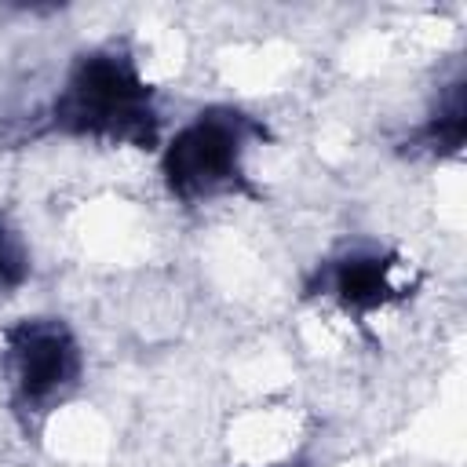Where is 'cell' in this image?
I'll return each instance as SVG.
<instances>
[{"mask_svg":"<svg viewBox=\"0 0 467 467\" xmlns=\"http://www.w3.org/2000/svg\"><path fill=\"white\" fill-rule=\"evenodd\" d=\"M266 142H274L266 117L241 102H204L164 135L157 150L161 190L186 212L223 201H259L252 153Z\"/></svg>","mask_w":467,"mask_h":467,"instance_id":"7a4b0ae2","label":"cell"},{"mask_svg":"<svg viewBox=\"0 0 467 467\" xmlns=\"http://www.w3.org/2000/svg\"><path fill=\"white\" fill-rule=\"evenodd\" d=\"M252 467H314L306 456H281V460H266V463H252Z\"/></svg>","mask_w":467,"mask_h":467,"instance_id":"52a82bcc","label":"cell"},{"mask_svg":"<svg viewBox=\"0 0 467 467\" xmlns=\"http://www.w3.org/2000/svg\"><path fill=\"white\" fill-rule=\"evenodd\" d=\"M168 135L161 88L142 66L139 47L128 36H106L77 47L51 95L15 128L11 146L40 139L80 142L99 150L157 153Z\"/></svg>","mask_w":467,"mask_h":467,"instance_id":"6da1fadb","label":"cell"},{"mask_svg":"<svg viewBox=\"0 0 467 467\" xmlns=\"http://www.w3.org/2000/svg\"><path fill=\"white\" fill-rule=\"evenodd\" d=\"M33 270L36 259L22 223L7 208H0V303L15 299L33 281Z\"/></svg>","mask_w":467,"mask_h":467,"instance_id":"8992f818","label":"cell"},{"mask_svg":"<svg viewBox=\"0 0 467 467\" xmlns=\"http://www.w3.org/2000/svg\"><path fill=\"white\" fill-rule=\"evenodd\" d=\"M467 142V69L463 62L452 66L449 77H441L420 113L398 139V153L409 161H427V164H445L460 161Z\"/></svg>","mask_w":467,"mask_h":467,"instance_id":"5b68a950","label":"cell"},{"mask_svg":"<svg viewBox=\"0 0 467 467\" xmlns=\"http://www.w3.org/2000/svg\"><path fill=\"white\" fill-rule=\"evenodd\" d=\"M88 379V350L62 314H22L0 328V401L18 434L40 438Z\"/></svg>","mask_w":467,"mask_h":467,"instance_id":"3957f363","label":"cell"},{"mask_svg":"<svg viewBox=\"0 0 467 467\" xmlns=\"http://www.w3.org/2000/svg\"><path fill=\"white\" fill-rule=\"evenodd\" d=\"M416 288L405 252L368 234L332 241L299 277L303 303L325 306L354 325H368L372 317L405 306Z\"/></svg>","mask_w":467,"mask_h":467,"instance_id":"277c9868","label":"cell"}]
</instances>
